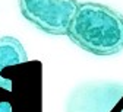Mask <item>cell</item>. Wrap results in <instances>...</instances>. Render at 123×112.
I'll use <instances>...</instances> for the list:
<instances>
[{"label":"cell","mask_w":123,"mask_h":112,"mask_svg":"<svg viewBox=\"0 0 123 112\" xmlns=\"http://www.w3.org/2000/svg\"><path fill=\"white\" fill-rule=\"evenodd\" d=\"M68 37L95 55H113L123 50V16L100 3H78Z\"/></svg>","instance_id":"1"},{"label":"cell","mask_w":123,"mask_h":112,"mask_svg":"<svg viewBox=\"0 0 123 112\" xmlns=\"http://www.w3.org/2000/svg\"><path fill=\"white\" fill-rule=\"evenodd\" d=\"M3 77L12 82L13 112H43V67L40 61H25L7 67Z\"/></svg>","instance_id":"2"},{"label":"cell","mask_w":123,"mask_h":112,"mask_svg":"<svg viewBox=\"0 0 123 112\" xmlns=\"http://www.w3.org/2000/svg\"><path fill=\"white\" fill-rule=\"evenodd\" d=\"M76 6V0H19L24 18L50 35L66 34Z\"/></svg>","instance_id":"3"},{"label":"cell","mask_w":123,"mask_h":112,"mask_svg":"<svg viewBox=\"0 0 123 112\" xmlns=\"http://www.w3.org/2000/svg\"><path fill=\"white\" fill-rule=\"evenodd\" d=\"M123 95V85L91 83L84 85L70 95L66 112H110Z\"/></svg>","instance_id":"4"},{"label":"cell","mask_w":123,"mask_h":112,"mask_svg":"<svg viewBox=\"0 0 123 112\" xmlns=\"http://www.w3.org/2000/svg\"><path fill=\"white\" fill-rule=\"evenodd\" d=\"M28 61L26 51L24 45L13 37H2L0 38V87L7 90L12 89V82L3 77V71L15 64H21Z\"/></svg>","instance_id":"5"},{"label":"cell","mask_w":123,"mask_h":112,"mask_svg":"<svg viewBox=\"0 0 123 112\" xmlns=\"http://www.w3.org/2000/svg\"><path fill=\"white\" fill-rule=\"evenodd\" d=\"M15 99L10 90L0 87V112H13Z\"/></svg>","instance_id":"6"},{"label":"cell","mask_w":123,"mask_h":112,"mask_svg":"<svg viewBox=\"0 0 123 112\" xmlns=\"http://www.w3.org/2000/svg\"><path fill=\"white\" fill-rule=\"evenodd\" d=\"M110 112H123V95L120 96V99L116 102V105L110 109Z\"/></svg>","instance_id":"7"}]
</instances>
